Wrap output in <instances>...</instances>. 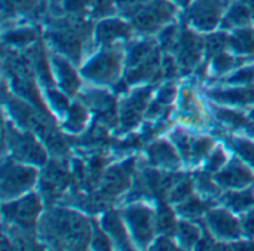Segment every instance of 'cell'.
I'll use <instances>...</instances> for the list:
<instances>
[{
	"mask_svg": "<svg viewBox=\"0 0 254 251\" xmlns=\"http://www.w3.org/2000/svg\"><path fill=\"white\" fill-rule=\"evenodd\" d=\"M195 185H196V189H199L201 192L207 193V195H219V188L216 186L214 180L207 176V174H196L195 176Z\"/></svg>",
	"mask_w": 254,
	"mask_h": 251,
	"instance_id": "35",
	"label": "cell"
},
{
	"mask_svg": "<svg viewBox=\"0 0 254 251\" xmlns=\"http://www.w3.org/2000/svg\"><path fill=\"white\" fill-rule=\"evenodd\" d=\"M37 180V170L33 165H22L12 159L1 167V198H13L33 188Z\"/></svg>",
	"mask_w": 254,
	"mask_h": 251,
	"instance_id": "4",
	"label": "cell"
},
{
	"mask_svg": "<svg viewBox=\"0 0 254 251\" xmlns=\"http://www.w3.org/2000/svg\"><path fill=\"white\" fill-rule=\"evenodd\" d=\"M234 146L237 149V152L243 156V159L252 165L254 168V144L252 141H247V140H241V138H237L234 140Z\"/></svg>",
	"mask_w": 254,
	"mask_h": 251,
	"instance_id": "36",
	"label": "cell"
},
{
	"mask_svg": "<svg viewBox=\"0 0 254 251\" xmlns=\"http://www.w3.org/2000/svg\"><path fill=\"white\" fill-rule=\"evenodd\" d=\"M121 54L109 49L92 58L82 70L83 76L97 83H112L121 70Z\"/></svg>",
	"mask_w": 254,
	"mask_h": 251,
	"instance_id": "9",
	"label": "cell"
},
{
	"mask_svg": "<svg viewBox=\"0 0 254 251\" xmlns=\"http://www.w3.org/2000/svg\"><path fill=\"white\" fill-rule=\"evenodd\" d=\"M118 13V7L115 0H92L91 3V18L103 19L109 16H115Z\"/></svg>",
	"mask_w": 254,
	"mask_h": 251,
	"instance_id": "31",
	"label": "cell"
},
{
	"mask_svg": "<svg viewBox=\"0 0 254 251\" xmlns=\"http://www.w3.org/2000/svg\"><path fill=\"white\" fill-rule=\"evenodd\" d=\"M210 208H211V204H210L208 201H201V199H198V198L190 196L188 201L179 204L177 211L182 213L185 217L195 219V217H199L201 214L210 211Z\"/></svg>",
	"mask_w": 254,
	"mask_h": 251,
	"instance_id": "29",
	"label": "cell"
},
{
	"mask_svg": "<svg viewBox=\"0 0 254 251\" xmlns=\"http://www.w3.org/2000/svg\"><path fill=\"white\" fill-rule=\"evenodd\" d=\"M176 94H177L176 86H165V88L159 92L158 103H164V104H167V103H170V101L176 97Z\"/></svg>",
	"mask_w": 254,
	"mask_h": 251,
	"instance_id": "41",
	"label": "cell"
},
{
	"mask_svg": "<svg viewBox=\"0 0 254 251\" xmlns=\"http://www.w3.org/2000/svg\"><path fill=\"white\" fill-rule=\"evenodd\" d=\"M193 188H192V182L190 180H180L171 190L168 195V199L174 204H182L185 201H188L190 196H193Z\"/></svg>",
	"mask_w": 254,
	"mask_h": 251,
	"instance_id": "33",
	"label": "cell"
},
{
	"mask_svg": "<svg viewBox=\"0 0 254 251\" xmlns=\"http://www.w3.org/2000/svg\"><path fill=\"white\" fill-rule=\"evenodd\" d=\"M149 97H150V88H144V89L135 91L129 98H127L122 103V107H121V124L124 126L129 128V126H134L138 122L143 110L147 106Z\"/></svg>",
	"mask_w": 254,
	"mask_h": 251,
	"instance_id": "13",
	"label": "cell"
},
{
	"mask_svg": "<svg viewBox=\"0 0 254 251\" xmlns=\"http://www.w3.org/2000/svg\"><path fill=\"white\" fill-rule=\"evenodd\" d=\"M103 229L107 232L112 241H115L122 249L131 247V238H128L127 228L121 222L119 216L116 213H106L103 217Z\"/></svg>",
	"mask_w": 254,
	"mask_h": 251,
	"instance_id": "19",
	"label": "cell"
},
{
	"mask_svg": "<svg viewBox=\"0 0 254 251\" xmlns=\"http://www.w3.org/2000/svg\"><path fill=\"white\" fill-rule=\"evenodd\" d=\"M216 182L223 188L241 190V189L249 188L253 183L254 176L250 167L240 162L238 159H234L222 171L217 173Z\"/></svg>",
	"mask_w": 254,
	"mask_h": 251,
	"instance_id": "12",
	"label": "cell"
},
{
	"mask_svg": "<svg viewBox=\"0 0 254 251\" xmlns=\"http://www.w3.org/2000/svg\"><path fill=\"white\" fill-rule=\"evenodd\" d=\"M155 51H156V42L153 40H144V42L135 43L129 51L128 67H135L137 64L144 61L149 55H152Z\"/></svg>",
	"mask_w": 254,
	"mask_h": 251,
	"instance_id": "27",
	"label": "cell"
},
{
	"mask_svg": "<svg viewBox=\"0 0 254 251\" xmlns=\"http://www.w3.org/2000/svg\"><path fill=\"white\" fill-rule=\"evenodd\" d=\"M92 0H60V9L64 15L88 16Z\"/></svg>",
	"mask_w": 254,
	"mask_h": 251,
	"instance_id": "30",
	"label": "cell"
},
{
	"mask_svg": "<svg viewBox=\"0 0 254 251\" xmlns=\"http://www.w3.org/2000/svg\"><path fill=\"white\" fill-rule=\"evenodd\" d=\"M225 204H228V207L234 211L243 213L250 210L254 207V193L253 190L246 189V190H235V192H229L225 196Z\"/></svg>",
	"mask_w": 254,
	"mask_h": 251,
	"instance_id": "24",
	"label": "cell"
},
{
	"mask_svg": "<svg viewBox=\"0 0 254 251\" xmlns=\"http://www.w3.org/2000/svg\"><path fill=\"white\" fill-rule=\"evenodd\" d=\"M54 61V70H55V74H57V80L58 83L61 85V88L67 92V94H74L80 85L79 82V77L77 74L74 73V70L71 68V65L64 60V58H60V57H54L52 58Z\"/></svg>",
	"mask_w": 254,
	"mask_h": 251,
	"instance_id": "18",
	"label": "cell"
},
{
	"mask_svg": "<svg viewBox=\"0 0 254 251\" xmlns=\"http://www.w3.org/2000/svg\"><path fill=\"white\" fill-rule=\"evenodd\" d=\"M40 210H42V202L39 195L36 193L27 195L22 199L10 204L4 201L3 204L4 219H9L10 222L16 223L21 229H27V231L36 226Z\"/></svg>",
	"mask_w": 254,
	"mask_h": 251,
	"instance_id": "7",
	"label": "cell"
},
{
	"mask_svg": "<svg viewBox=\"0 0 254 251\" xmlns=\"http://www.w3.org/2000/svg\"><path fill=\"white\" fill-rule=\"evenodd\" d=\"M180 12V6L171 0H150L141 4L129 18L135 31L153 34L173 22Z\"/></svg>",
	"mask_w": 254,
	"mask_h": 251,
	"instance_id": "2",
	"label": "cell"
},
{
	"mask_svg": "<svg viewBox=\"0 0 254 251\" xmlns=\"http://www.w3.org/2000/svg\"><path fill=\"white\" fill-rule=\"evenodd\" d=\"M176 57L183 73L190 71L201 60L204 52V36H199L195 28L182 22L180 34L176 43Z\"/></svg>",
	"mask_w": 254,
	"mask_h": 251,
	"instance_id": "5",
	"label": "cell"
},
{
	"mask_svg": "<svg viewBox=\"0 0 254 251\" xmlns=\"http://www.w3.org/2000/svg\"><path fill=\"white\" fill-rule=\"evenodd\" d=\"M217 118L222 122H225V124L234 126V128H252V122L247 118H244L243 115H240L238 112H234V110L219 109L217 110Z\"/></svg>",
	"mask_w": 254,
	"mask_h": 251,
	"instance_id": "32",
	"label": "cell"
},
{
	"mask_svg": "<svg viewBox=\"0 0 254 251\" xmlns=\"http://www.w3.org/2000/svg\"><path fill=\"white\" fill-rule=\"evenodd\" d=\"M225 48H229V34L222 31H211L204 36V51L207 52L208 57H216Z\"/></svg>",
	"mask_w": 254,
	"mask_h": 251,
	"instance_id": "25",
	"label": "cell"
},
{
	"mask_svg": "<svg viewBox=\"0 0 254 251\" xmlns=\"http://www.w3.org/2000/svg\"><path fill=\"white\" fill-rule=\"evenodd\" d=\"M189 1H190V0H189ZM188 4H189V3H188Z\"/></svg>",
	"mask_w": 254,
	"mask_h": 251,
	"instance_id": "45",
	"label": "cell"
},
{
	"mask_svg": "<svg viewBox=\"0 0 254 251\" xmlns=\"http://www.w3.org/2000/svg\"><path fill=\"white\" fill-rule=\"evenodd\" d=\"M229 48L237 54H254V28L244 27L229 34Z\"/></svg>",
	"mask_w": 254,
	"mask_h": 251,
	"instance_id": "21",
	"label": "cell"
},
{
	"mask_svg": "<svg viewBox=\"0 0 254 251\" xmlns=\"http://www.w3.org/2000/svg\"><path fill=\"white\" fill-rule=\"evenodd\" d=\"M125 220L134 241L140 246H147L156 232V219L152 210L144 205H132L125 211Z\"/></svg>",
	"mask_w": 254,
	"mask_h": 251,
	"instance_id": "8",
	"label": "cell"
},
{
	"mask_svg": "<svg viewBox=\"0 0 254 251\" xmlns=\"http://www.w3.org/2000/svg\"><path fill=\"white\" fill-rule=\"evenodd\" d=\"M226 164V155L222 147L214 149L211 155H208V162H207V170L208 171H219L222 167Z\"/></svg>",
	"mask_w": 254,
	"mask_h": 251,
	"instance_id": "37",
	"label": "cell"
},
{
	"mask_svg": "<svg viewBox=\"0 0 254 251\" xmlns=\"http://www.w3.org/2000/svg\"><path fill=\"white\" fill-rule=\"evenodd\" d=\"M134 27L129 19L121 16H109L98 19L94 25V37L97 43L110 48L119 40H127L132 34Z\"/></svg>",
	"mask_w": 254,
	"mask_h": 251,
	"instance_id": "10",
	"label": "cell"
},
{
	"mask_svg": "<svg viewBox=\"0 0 254 251\" xmlns=\"http://www.w3.org/2000/svg\"><path fill=\"white\" fill-rule=\"evenodd\" d=\"M67 183H68V176L65 170L58 162H51L46 168V174L42 182V188L46 196L52 198L60 195L67 186Z\"/></svg>",
	"mask_w": 254,
	"mask_h": 251,
	"instance_id": "16",
	"label": "cell"
},
{
	"mask_svg": "<svg viewBox=\"0 0 254 251\" xmlns=\"http://www.w3.org/2000/svg\"><path fill=\"white\" fill-rule=\"evenodd\" d=\"M231 0H190L185 7V22L201 33H211L220 27Z\"/></svg>",
	"mask_w": 254,
	"mask_h": 251,
	"instance_id": "3",
	"label": "cell"
},
{
	"mask_svg": "<svg viewBox=\"0 0 254 251\" xmlns=\"http://www.w3.org/2000/svg\"><path fill=\"white\" fill-rule=\"evenodd\" d=\"M254 22L252 10L241 0H231L220 22L222 30H238L250 27Z\"/></svg>",
	"mask_w": 254,
	"mask_h": 251,
	"instance_id": "14",
	"label": "cell"
},
{
	"mask_svg": "<svg viewBox=\"0 0 254 251\" xmlns=\"http://www.w3.org/2000/svg\"><path fill=\"white\" fill-rule=\"evenodd\" d=\"M214 146V140L210 137H199L190 140V158L202 159L205 158Z\"/></svg>",
	"mask_w": 254,
	"mask_h": 251,
	"instance_id": "34",
	"label": "cell"
},
{
	"mask_svg": "<svg viewBox=\"0 0 254 251\" xmlns=\"http://www.w3.org/2000/svg\"><path fill=\"white\" fill-rule=\"evenodd\" d=\"M234 64H235L234 58L226 55V54H223V52L217 54L213 58V68H214L216 73H225V71L231 70L234 67Z\"/></svg>",
	"mask_w": 254,
	"mask_h": 251,
	"instance_id": "38",
	"label": "cell"
},
{
	"mask_svg": "<svg viewBox=\"0 0 254 251\" xmlns=\"http://www.w3.org/2000/svg\"><path fill=\"white\" fill-rule=\"evenodd\" d=\"M155 219H156V231L158 232L167 234V235L176 234L179 223L176 220V214L171 211V208L168 205H165V204L161 205L155 214Z\"/></svg>",
	"mask_w": 254,
	"mask_h": 251,
	"instance_id": "26",
	"label": "cell"
},
{
	"mask_svg": "<svg viewBox=\"0 0 254 251\" xmlns=\"http://www.w3.org/2000/svg\"><path fill=\"white\" fill-rule=\"evenodd\" d=\"M42 232L55 247L82 249L89 241V226L79 213L57 210L42 220Z\"/></svg>",
	"mask_w": 254,
	"mask_h": 251,
	"instance_id": "1",
	"label": "cell"
},
{
	"mask_svg": "<svg viewBox=\"0 0 254 251\" xmlns=\"http://www.w3.org/2000/svg\"><path fill=\"white\" fill-rule=\"evenodd\" d=\"M177 243L180 247L183 249H190L198 246L199 240H201V231L198 226H195L193 223L189 222H179L177 225Z\"/></svg>",
	"mask_w": 254,
	"mask_h": 251,
	"instance_id": "23",
	"label": "cell"
},
{
	"mask_svg": "<svg viewBox=\"0 0 254 251\" xmlns=\"http://www.w3.org/2000/svg\"><path fill=\"white\" fill-rule=\"evenodd\" d=\"M207 223L211 234L220 241H235L240 240L243 226L241 222L228 210H210L207 214Z\"/></svg>",
	"mask_w": 254,
	"mask_h": 251,
	"instance_id": "11",
	"label": "cell"
},
{
	"mask_svg": "<svg viewBox=\"0 0 254 251\" xmlns=\"http://www.w3.org/2000/svg\"><path fill=\"white\" fill-rule=\"evenodd\" d=\"M10 152L12 156L19 162H27L28 165H45L48 161L43 146L30 132L10 131Z\"/></svg>",
	"mask_w": 254,
	"mask_h": 251,
	"instance_id": "6",
	"label": "cell"
},
{
	"mask_svg": "<svg viewBox=\"0 0 254 251\" xmlns=\"http://www.w3.org/2000/svg\"><path fill=\"white\" fill-rule=\"evenodd\" d=\"M171 1H174L176 4H179L180 7H186L188 6V3H189V0H171Z\"/></svg>",
	"mask_w": 254,
	"mask_h": 251,
	"instance_id": "44",
	"label": "cell"
},
{
	"mask_svg": "<svg viewBox=\"0 0 254 251\" xmlns=\"http://www.w3.org/2000/svg\"><path fill=\"white\" fill-rule=\"evenodd\" d=\"M153 247L155 249H158V250H165V249H170V250H173V249H176V244L171 241V238H165V237H161V238H158V241L153 244Z\"/></svg>",
	"mask_w": 254,
	"mask_h": 251,
	"instance_id": "42",
	"label": "cell"
},
{
	"mask_svg": "<svg viewBox=\"0 0 254 251\" xmlns=\"http://www.w3.org/2000/svg\"><path fill=\"white\" fill-rule=\"evenodd\" d=\"M241 226H243V232L247 237H252V240H254V207L247 210V213L243 216Z\"/></svg>",
	"mask_w": 254,
	"mask_h": 251,
	"instance_id": "39",
	"label": "cell"
},
{
	"mask_svg": "<svg viewBox=\"0 0 254 251\" xmlns=\"http://www.w3.org/2000/svg\"><path fill=\"white\" fill-rule=\"evenodd\" d=\"M250 10H252V13H253V16H254V0H241Z\"/></svg>",
	"mask_w": 254,
	"mask_h": 251,
	"instance_id": "43",
	"label": "cell"
},
{
	"mask_svg": "<svg viewBox=\"0 0 254 251\" xmlns=\"http://www.w3.org/2000/svg\"><path fill=\"white\" fill-rule=\"evenodd\" d=\"M43 0H1L3 19L13 18L16 15L37 13Z\"/></svg>",
	"mask_w": 254,
	"mask_h": 251,
	"instance_id": "20",
	"label": "cell"
},
{
	"mask_svg": "<svg viewBox=\"0 0 254 251\" xmlns=\"http://www.w3.org/2000/svg\"><path fill=\"white\" fill-rule=\"evenodd\" d=\"M49 97L52 98V106L54 107H57L60 110H65L68 107V101H67V98L63 94L55 92V91H51L49 92Z\"/></svg>",
	"mask_w": 254,
	"mask_h": 251,
	"instance_id": "40",
	"label": "cell"
},
{
	"mask_svg": "<svg viewBox=\"0 0 254 251\" xmlns=\"http://www.w3.org/2000/svg\"><path fill=\"white\" fill-rule=\"evenodd\" d=\"M129 186V171L124 165L110 168L103 180L101 193L107 196H116Z\"/></svg>",
	"mask_w": 254,
	"mask_h": 251,
	"instance_id": "17",
	"label": "cell"
},
{
	"mask_svg": "<svg viewBox=\"0 0 254 251\" xmlns=\"http://www.w3.org/2000/svg\"><path fill=\"white\" fill-rule=\"evenodd\" d=\"M88 119L86 109L80 104H73L68 109V119L65 122V129L68 132H80L85 128Z\"/></svg>",
	"mask_w": 254,
	"mask_h": 251,
	"instance_id": "28",
	"label": "cell"
},
{
	"mask_svg": "<svg viewBox=\"0 0 254 251\" xmlns=\"http://www.w3.org/2000/svg\"><path fill=\"white\" fill-rule=\"evenodd\" d=\"M3 40L9 46H27L37 40V31L33 27H18L10 31H6Z\"/></svg>",
	"mask_w": 254,
	"mask_h": 251,
	"instance_id": "22",
	"label": "cell"
},
{
	"mask_svg": "<svg viewBox=\"0 0 254 251\" xmlns=\"http://www.w3.org/2000/svg\"><path fill=\"white\" fill-rule=\"evenodd\" d=\"M149 158L155 167L174 170L180 165V158L174 147L167 141H156L149 147Z\"/></svg>",
	"mask_w": 254,
	"mask_h": 251,
	"instance_id": "15",
	"label": "cell"
}]
</instances>
